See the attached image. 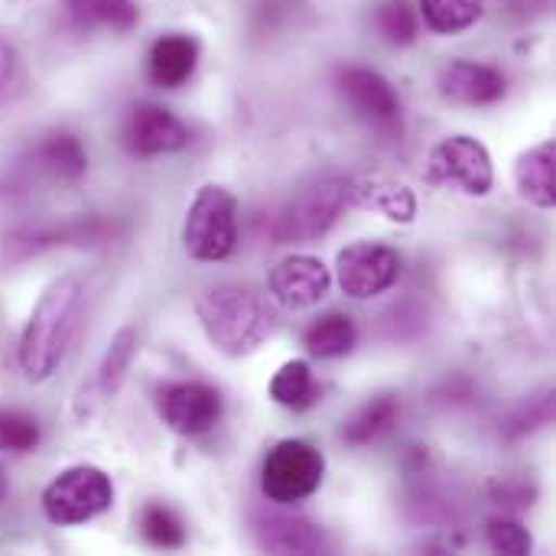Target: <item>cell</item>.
<instances>
[{
    "label": "cell",
    "instance_id": "obj_5",
    "mask_svg": "<svg viewBox=\"0 0 556 556\" xmlns=\"http://www.w3.org/2000/svg\"><path fill=\"white\" fill-rule=\"evenodd\" d=\"M326 479V456L306 440H280L261 466V492L267 502L290 508L319 492Z\"/></svg>",
    "mask_w": 556,
    "mask_h": 556
},
{
    "label": "cell",
    "instance_id": "obj_1",
    "mask_svg": "<svg viewBox=\"0 0 556 556\" xmlns=\"http://www.w3.org/2000/svg\"><path fill=\"white\" fill-rule=\"evenodd\" d=\"M81 313H85V287L78 277H59L42 290L16 345L20 371L29 381H49L55 375L78 332Z\"/></svg>",
    "mask_w": 556,
    "mask_h": 556
},
{
    "label": "cell",
    "instance_id": "obj_8",
    "mask_svg": "<svg viewBox=\"0 0 556 556\" xmlns=\"http://www.w3.org/2000/svg\"><path fill=\"white\" fill-rule=\"evenodd\" d=\"M339 91L352 114L375 134L381 137H401L404 134V104L394 85L365 65H345L339 72Z\"/></svg>",
    "mask_w": 556,
    "mask_h": 556
},
{
    "label": "cell",
    "instance_id": "obj_11",
    "mask_svg": "<svg viewBox=\"0 0 556 556\" xmlns=\"http://www.w3.org/2000/svg\"><path fill=\"white\" fill-rule=\"evenodd\" d=\"M332 290V270L309 254H290L283 257L270 277H267V293L277 306L300 313V309H313L316 303H323Z\"/></svg>",
    "mask_w": 556,
    "mask_h": 556
},
{
    "label": "cell",
    "instance_id": "obj_3",
    "mask_svg": "<svg viewBox=\"0 0 556 556\" xmlns=\"http://www.w3.org/2000/svg\"><path fill=\"white\" fill-rule=\"evenodd\" d=\"M238 195L222 182H205L192 195L182 222V251L199 264H222L238 248Z\"/></svg>",
    "mask_w": 556,
    "mask_h": 556
},
{
    "label": "cell",
    "instance_id": "obj_16",
    "mask_svg": "<svg viewBox=\"0 0 556 556\" xmlns=\"http://www.w3.org/2000/svg\"><path fill=\"white\" fill-rule=\"evenodd\" d=\"M199 65V46L192 36H182V33H169V36H160L153 46H150V55H147V72H150V81L160 85V88H179L192 78Z\"/></svg>",
    "mask_w": 556,
    "mask_h": 556
},
{
    "label": "cell",
    "instance_id": "obj_15",
    "mask_svg": "<svg viewBox=\"0 0 556 556\" xmlns=\"http://www.w3.org/2000/svg\"><path fill=\"white\" fill-rule=\"evenodd\" d=\"M515 189L518 195L547 212L556 205V143L544 140L538 147H531L528 153L518 156L515 163Z\"/></svg>",
    "mask_w": 556,
    "mask_h": 556
},
{
    "label": "cell",
    "instance_id": "obj_6",
    "mask_svg": "<svg viewBox=\"0 0 556 556\" xmlns=\"http://www.w3.org/2000/svg\"><path fill=\"white\" fill-rule=\"evenodd\" d=\"M352 202V186L345 179H319L293 195L274 225L277 244H313L332 231L342 212Z\"/></svg>",
    "mask_w": 556,
    "mask_h": 556
},
{
    "label": "cell",
    "instance_id": "obj_20",
    "mask_svg": "<svg viewBox=\"0 0 556 556\" xmlns=\"http://www.w3.org/2000/svg\"><path fill=\"white\" fill-rule=\"evenodd\" d=\"M267 394L274 404L287 407V410H309L316 401H319V384H316V375L309 368V362L303 358H290L283 362L270 384H267Z\"/></svg>",
    "mask_w": 556,
    "mask_h": 556
},
{
    "label": "cell",
    "instance_id": "obj_7",
    "mask_svg": "<svg viewBox=\"0 0 556 556\" xmlns=\"http://www.w3.org/2000/svg\"><path fill=\"white\" fill-rule=\"evenodd\" d=\"M404 257L384 241H352L336 257V283L352 300H375L397 287Z\"/></svg>",
    "mask_w": 556,
    "mask_h": 556
},
{
    "label": "cell",
    "instance_id": "obj_19",
    "mask_svg": "<svg viewBox=\"0 0 556 556\" xmlns=\"http://www.w3.org/2000/svg\"><path fill=\"white\" fill-rule=\"evenodd\" d=\"M401 417V397L384 391V394H375L371 401H365L342 427V440L349 446H371L378 443Z\"/></svg>",
    "mask_w": 556,
    "mask_h": 556
},
{
    "label": "cell",
    "instance_id": "obj_9",
    "mask_svg": "<svg viewBox=\"0 0 556 556\" xmlns=\"http://www.w3.org/2000/svg\"><path fill=\"white\" fill-rule=\"evenodd\" d=\"M427 179L437 186H456L459 192L482 199L495 186V163L482 140L469 134H456L433 147L427 163Z\"/></svg>",
    "mask_w": 556,
    "mask_h": 556
},
{
    "label": "cell",
    "instance_id": "obj_13",
    "mask_svg": "<svg viewBox=\"0 0 556 556\" xmlns=\"http://www.w3.org/2000/svg\"><path fill=\"white\" fill-rule=\"evenodd\" d=\"M437 81L446 101L466 104V108H489L508 94V78L502 68L485 65V62H469V59H456L443 65Z\"/></svg>",
    "mask_w": 556,
    "mask_h": 556
},
{
    "label": "cell",
    "instance_id": "obj_29",
    "mask_svg": "<svg viewBox=\"0 0 556 556\" xmlns=\"http://www.w3.org/2000/svg\"><path fill=\"white\" fill-rule=\"evenodd\" d=\"M10 65H13V55H10V46L0 42V85L10 78Z\"/></svg>",
    "mask_w": 556,
    "mask_h": 556
},
{
    "label": "cell",
    "instance_id": "obj_30",
    "mask_svg": "<svg viewBox=\"0 0 556 556\" xmlns=\"http://www.w3.org/2000/svg\"><path fill=\"white\" fill-rule=\"evenodd\" d=\"M0 495H3V472H0Z\"/></svg>",
    "mask_w": 556,
    "mask_h": 556
},
{
    "label": "cell",
    "instance_id": "obj_17",
    "mask_svg": "<svg viewBox=\"0 0 556 556\" xmlns=\"http://www.w3.org/2000/svg\"><path fill=\"white\" fill-rule=\"evenodd\" d=\"M33 160L52 182H78L88 173V150L72 130H49L36 143Z\"/></svg>",
    "mask_w": 556,
    "mask_h": 556
},
{
    "label": "cell",
    "instance_id": "obj_22",
    "mask_svg": "<svg viewBox=\"0 0 556 556\" xmlns=\"http://www.w3.org/2000/svg\"><path fill=\"white\" fill-rule=\"evenodd\" d=\"M65 10L78 26L111 33H127L140 20V10L130 0H65Z\"/></svg>",
    "mask_w": 556,
    "mask_h": 556
},
{
    "label": "cell",
    "instance_id": "obj_23",
    "mask_svg": "<svg viewBox=\"0 0 556 556\" xmlns=\"http://www.w3.org/2000/svg\"><path fill=\"white\" fill-rule=\"evenodd\" d=\"M482 10H485V0H420L417 7L424 23L440 36L466 33L469 26L482 20Z\"/></svg>",
    "mask_w": 556,
    "mask_h": 556
},
{
    "label": "cell",
    "instance_id": "obj_12",
    "mask_svg": "<svg viewBox=\"0 0 556 556\" xmlns=\"http://www.w3.org/2000/svg\"><path fill=\"white\" fill-rule=\"evenodd\" d=\"M189 143V127L163 104L143 101L134 104L124 124V147L130 156L153 160V156H169L179 153Z\"/></svg>",
    "mask_w": 556,
    "mask_h": 556
},
{
    "label": "cell",
    "instance_id": "obj_21",
    "mask_svg": "<svg viewBox=\"0 0 556 556\" xmlns=\"http://www.w3.org/2000/svg\"><path fill=\"white\" fill-rule=\"evenodd\" d=\"M261 547L270 554H319L326 551V534L303 518H267Z\"/></svg>",
    "mask_w": 556,
    "mask_h": 556
},
{
    "label": "cell",
    "instance_id": "obj_27",
    "mask_svg": "<svg viewBox=\"0 0 556 556\" xmlns=\"http://www.w3.org/2000/svg\"><path fill=\"white\" fill-rule=\"evenodd\" d=\"M42 440V427L33 414L16 407H0V450L23 456L33 453Z\"/></svg>",
    "mask_w": 556,
    "mask_h": 556
},
{
    "label": "cell",
    "instance_id": "obj_2",
    "mask_svg": "<svg viewBox=\"0 0 556 556\" xmlns=\"http://www.w3.org/2000/svg\"><path fill=\"white\" fill-rule=\"evenodd\" d=\"M195 316L208 342L231 358L257 352L274 329L264 296L248 283L208 287L195 303Z\"/></svg>",
    "mask_w": 556,
    "mask_h": 556
},
{
    "label": "cell",
    "instance_id": "obj_14",
    "mask_svg": "<svg viewBox=\"0 0 556 556\" xmlns=\"http://www.w3.org/2000/svg\"><path fill=\"white\" fill-rule=\"evenodd\" d=\"M140 352V332L137 326H124L111 342H108V352L101 355L98 368H94V378L88 381V388L81 394H88V407H101L108 404L127 381L130 368H134V358Z\"/></svg>",
    "mask_w": 556,
    "mask_h": 556
},
{
    "label": "cell",
    "instance_id": "obj_4",
    "mask_svg": "<svg viewBox=\"0 0 556 556\" xmlns=\"http://www.w3.org/2000/svg\"><path fill=\"white\" fill-rule=\"evenodd\" d=\"M111 505H114L111 476L88 463L55 472V479L39 495V508H42L46 521L55 528L88 525V521L101 518L104 511H111Z\"/></svg>",
    "mask_w": 556,
    "mask_h": 556
},
{
    "label": "cell",
    "instance_id": "obj_28",
    "mask_svg": "<svg viewBox=\"0 0 556 556\" xmlns=\"http://www.w3.org/2000/svg\"><path fill=\"white\" fill-rule=\"evenodd\" d=\"M485 541L495 554L528 556L534 551V538L521 521L511 518H489L485 521Z\"/></svg>",
    "mask_w": 556,
    "mask_h": 556
},
{
    "label": "cell",
    "instance_id": "obj_25",
    "mask_svg": "<svg viewBox=\"0 0 556 556\" xmlns=\"http://www.w3.org/2000/svg\"><path fill=\"white\" fill-rule=\"evenodd\" d=\"M140 531L143 541L160 547V551H179L186 544V525L179 521V515L163 505V502H150L140 515Z\"/></svg>",
    "mask_w": 556,
    "mask_h": 556
},
{
    "label": "cell",
    "instance_id": "obj_26",
    "mask_svg": "<svg viewBox=\"0 0 556 556\" xmlns=\"http://www.w3.org/2000/svg\"><path fill=\"white\" fill-rule=\"evenodd\" d=\"M375 26L391 46H410L420 29V13L407 0H384L375 10Z\"/></svg>",
    "mask_w": 556,
    "mask_h": 556
},
{
    "label": "cell",
    "instance_id": "obj_18",
    "mask_svg": "<svg viewBox=\"0 0 556 556\" xmlns=\"http://www.w3.org/2000/svg\"><path fill=\"white\" fill-rule=\"evenodd\" d=\"M303 345L319 362H336L355 352L358 345V326L349 313H326L316 323L306 326Z\"/></svg>",
    "mask_w": 556,
    "mask_h": 556
},
{
    "label": "cell",
    "instance_id": "obj_24",
    "mask_svg": "<svg viewBox=\"0 0 556 556\" xmlns=\"http://www.w3.org/2000/svg\"><path fill=\"white\" fill-rule=\"evenodd\" d=\"M352 195H358L362 205H371L378 208L384 218L391 222H401V225H410L414 215H417V199L407 186L401 182H375L368 189H352Z\"/></svg>",
    "mask_w": 556,
    "mask_h": 556
},
{
    "label": "cell",
    "instance_id": "obj_10",
    "mask_svg": "<svg viewBox=\"0 0 556 556\" xmlns=\"http://www.w3.org/2000/svg\"><path fill=\"white\" fill-rule=\"evenodd\" d=\"M156 410L179 437H205L222 420V394L205 381H173L160 388Z\"/></svg>",
    "mask_w": 556,
    "mask_h": 556
}]
</instances>
